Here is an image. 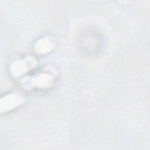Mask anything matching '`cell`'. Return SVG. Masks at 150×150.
<instances>
[{
  "label": "cell",
  "instance_id": "1",
  "mask_svg": "<svg viewBox=\"0 0 150 150\" xmlns=\"http://www.w3.org/2000/svg\"><path fill=\"white\" fill-rule=\"evenodd\" d=\"M52 42L47 38H44L42 40V41L39 42L38 45V49L40 51V52L44 53L48 52L52 46Z\"/></svg>",
  "mask_w": 150,
  "mask_h": 150
}]
</instances>
